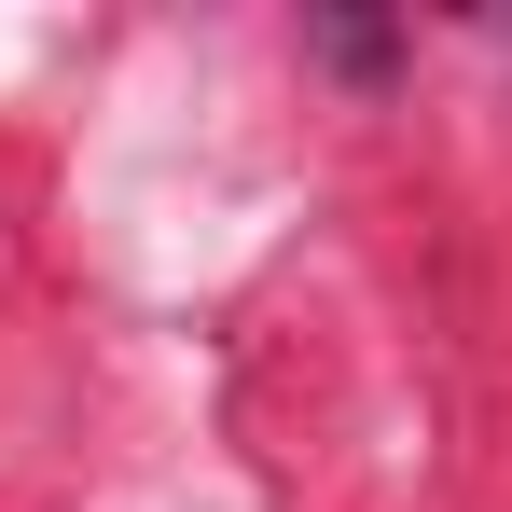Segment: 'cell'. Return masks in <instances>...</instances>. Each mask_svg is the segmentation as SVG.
I'll return each instance as SVG.
<instances>
[{
	"label": "cell",
	"instance_id": "6da1fadb",
	"mask_svg": "<svg viewBox=\"0 0 512 512\" xmlns=\"http://www.w3.org/2000/svg\"><path fill=\"white\" fill-rule=\"evenodd\" d=\"M319 56H333V70H360V84H374V70H388V28H319Z\"/></svg>",
	"mask_w": 512,
	"mask_h": 512
}]
</instances>
